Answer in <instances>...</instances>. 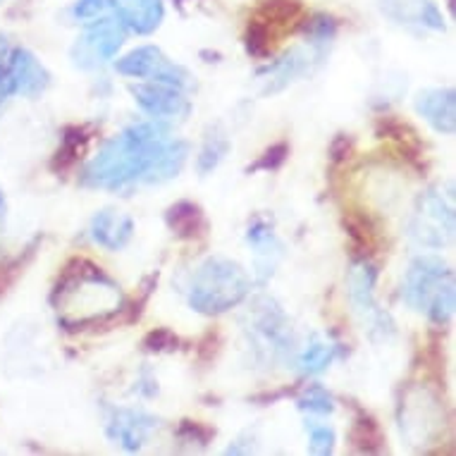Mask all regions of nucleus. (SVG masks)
<instances>
[{"label": "nucleus", "instance_id": "21", "mask_svg": "<svg viewBox=\"0 0 456 456\" xmlns=\"http://www.w3.org/2000/svg\"><path fill=\"white\" fill-rule=\"evenodd\" d=\"M91 139V132L86 127H68L62 132V142H61V149L53 158V170L55 173H65L69 170L72 165L79 160V156L84 153L86 149V143Z\"/></svg>", "mask_w": 456, "mask_h": 456}, {"label": "nucleus", "instance_id": "26", "mask_svg": "<svg viewBox=\"0 0 456 456\" xmlns=\"http://www.w3.org/2000/svg\"><path fill=\"white\" fill-rule=\"evenodd\" d=\"M308 452L314 456H328L335 452V430L325 423L308 420Z\"/></svg>", "mask_w": 456, "mask_h": 456}, {"label": "nucleus", "instance_id": "14", "mask_svg": "<svg viewBox=\"0 0 456 456\" xmlns=\"http://www.w3.org/2000/svg\"><path fill=\"white\" fill-rule=\"evenodd\" d=\"M91 240L108 251H120L134 237V220L115 208L98 210L89 223Z\"/></svg>", "mask_w": 456, "mask_h": 456}, {"label": "nucleus", "instance_id": "25", "mask_svg": "<svg viewBox=\"0 0 456 456\" xmlns=\"http://www.w3.org/2000/svg\"><path fill=\"white\" fill-rule=\"evenodd\" d=\"M69 15L77 24H94L115 15V0H75Z\"/></svg>", "mask_w": 456, "mask_h": 456}, {"label": "nucleus", "instance_id": "8", "mask_svg": "<svg viewBox=\"0 0 456 456\" xmlns=\"http://www.w3.org/2000/svg\"><path fill=\"white\" fill-rule=\"evenodd\" d=\"M321 58L322 53H318L311 45L308 48L297 45L292 51L284 53L282 58L268 62L265 68L256 72V84H258L261 96H275V94L289 89L294 82H299L301 77H306Z\"/></svg>", "mask_w": 456, "mask_h": 456}, {"label": "nucleus", "instance_id": "22", "mask_svg": "<svg viewBox=\"0 0 456 456\" xmlns=\"http://www.w3.org/2000/svg\"><path fill=\"white\" fill-rule=\"evenodd\" d=\"M297 406L311 416H328V413L335 411L337 402L322 385H306L301 389V395L297 396Z\"/></svg>", "mask_w": 456, "mask_h": 456}, {"label": "nucleus", "instance_id": "5", "mask_svg": "<svg viewBox=\"0 0 456 456\" xmlns=\"http://www.w3.org/2000/svg\"><path fill=\"white\" fill-rule=\"evenodd\" d=\"M248 349L261 363H275L292 354L294 337L282 306L270 297H258L244 318Z\"/></svg>", "mask_w": 456, "mask_h": 456}, {"label": "nucleus", "instance_id": "4", "mask_svg": "<svg viewBox=\"0 0 456 456\" xmlns=\"http://www.w3.org/2000/svg\"><path fill=\"white\" fill-rule=\"evenodd\" d=\"M454 230L456 220L452 187L449 191H444V187L435 184V187L420 191L413 203L411 216H409V224H406L409 240L420 248L440 251L452 244Z\"/></svg>", "mask_w": 456, "mask_h": 456}, {"label": "nucleus", "instance_id": "2", "mask_svg": "<svg viewBox=\"0 0 456 456\" xmlns=\"http://www.w3.org/2000/svg\"><path fill=\"white\" fill-rule=\"evenodd\" d=\"M402 299L435 325H449L454 318V273L437 256L413 258L404 273Z\"/></svg>", "mask_w": 456, "mask_h": 456}, {"label": "nucleus", "instance_id": "6", "mask_svg": "<svg viewBox=\"0 0 456 456\" xmlns=\"http://www.w3.org/2000/svg\"><path fill=\"white\" fill-rule=\"evenodd\" d=\"M375 284H378V270L366 256H361L349 265L346 273V294H349V304H352L354 314L363 325V332L370 337L375 345H385L389 342L396 332V325L392 315L380 308L375 299Z\"/></svg>", "mask_w": 456, "mask_h": 456}, {"label": "nucleus", "instance_id": "3", "mask_svg": "<svg viewBox=\"0 0 456 456\" xmlns=\"http://www.w3.org/2000/svg\"><path fill=\"white\" fill-rule=\"evenodd\" d=\"M251 292V277L237 261L210 256L196 268L189 282V306L201 315H220L232 311Z\"/></svg>", "mask_w": 456, "mask_h": 456}, {"label": "nucleus", "instance_id": "20", "mask_svg": "<svg viewBox=\"0 0 456 456\" xmlns=\"http://www.w3.org/2000/svg\"><path fill=\"white\" fill-rule=\"evenodd\" d=\"M230 149H232V143H230V134L224 132L223 125L208 127V132L203 136L201 149H199V156H196V170H199V175L206 177V175L213 173L217 165L227 158Z\"/></svg>", "mask_w": 456, "mask_h": 456}, {"label": "nucleus", "instance_id": "29", "mask_svg": "<svg viewBox=\"0 0 456 456\" xmlns=\"http://www.w3.org/2000/svg\"><path fill=\"white\" fill-rule=\"evenodd\" d=\"M180 345V339L170 332V330H153V332H149L146 335V339H143V346L149 349V352H170V349H175V346Z\"/></svg>", "mask_w": 456, "mask_h": 456}, {"label": "nucleus", "instance_id": "27", "mask_svg": "<svg viewBox=\"0 0 456 456\" xmlns=\"http://www.w3.org/2000/svg\"><path fill=\"white\" fill-rule=\"evenodd\" d=\"M289 156V146L287 143H275L270 149L263 151V156H258L254 165H248V173H275L284 165Z\"/></svg>", "mask_w": 456, "mask_h": 456}, {"label": "nucleus", "instance_id": "7", "mask_svg": "<svg viewBox=\"0 0 456 456\" xmlns=\"http://www.w3.org/2000/svg\"><path fill=\"white\" fill-rule=\"evenodd\" d=\"M127 29L118 17H105L94 24H86V31L69 48V58L79 69H96L110 62L125 44Z\"/></svg>", "mask_w": 456, "mask_h": 456}, {"label": "nucleus", "instance_id": "16", "mask_svg": "<svg viewBox=\"0 0 456 456\" xmlns=\"http://www.w3.org/2000/svg\"><path fill=\"white\" fill-rule=\"evenodd\" d=\"M342 354H345V346L339 342H335L332 337L315 332L297 354V366H299L301 375H318L328 370Z\"/></svg>", "mask_w": 456, "mask_h": 456}, {"label": "nucleus", "instance_id": "19", "mask_svg": "<svg viewBox=\"0 0 456 456\" xmlns=\"http://www.w3.org/2000/svg\"><path fill=\"white\" fill-rule=\"evenodd\" d=\"M163 51L158 45H139L127 55H122L120 61L115 62V69L122 77H132V79H151L158 65L163 62Z\"/></svg>", "mask_w": 456, "mask_h": 456}, {"label": "nucleus", "instance_id": "9", "mask_svg": "<svg viewBox=\"0 0 456 456\" xmlns=\"http://www.w3.org/2000/svg\"><path fill=\"white\" fill-rule=\"evenodd\" d=\"M129 91H132L136 105L149 115L151 122H158L163 127L187 120V115L191 112V103L184 96V91L175 89V86L149 82L134 84V86H129Z\"/></svg>", "mask_w": 456, "mask_h": 456}, {"label": "nucleus", "instance_id": "1", "mask_svg": "<svg viewBox=\"0 0 456 456\" xmlns=\"http://www.w3.org/2000/svg\"><path fill=\"white\" fill-rule=\"evenodd\" d=\"M167 142V127L158 122L129 125L101 146L82 170V184L89 189H122L143 184V177Z\"/></svg>", "mask_w": 456, "mask_h": 456}, {"label": "nucleus", "instance_id": "31", "mask_svg": "<svg viewBox=\"0 0 456 456\" xmlns=\"http://www.w3.org/2000/svg\"><path fill=\"white\" fill-rule=\"evenodd\" d=\"M24 268L22 258H17V261H10L5 265H0V294L5 292V287L12 284V280L17 277V273Z\"/></svg>", "mask_w": 456, "mask_h": 456}, {"label": "nucleus", "instance_id": "30", "mask_svg": "<svg viewBox=\"0 0 456 456\" xmlns=\"http://www.w3.org/2000/svg\"><path fill=\"white\" fill-rule=\"evenodd\" d=\"M419 22L423 24V27H428V29H435V31L444 29V20H442V12L437 10V5H435V3H430V0H423V3H420Z\"/></svg>", "mask_w": 456, "mask_h": 456}, {"label": "nucleus", "instance_id": "11", "mask_svg": "<svg viewBox=\"0 0 456 456\" xmlns=\"http://www.w3.org/2000/svg\"><path fill=\"white\" fill-rule=\"evenodd\" d=\"M247 241L251 251H254V273L256 280L265 284L270 277L275 275L277 265L284 256V244L277 237L275 227L265 220V217L256 216L248 223Z\"/></svg>", "mask_w": 456, "mask_h": 456}, {"label": "nucleus", "instance_id": "32", "mask_svg": "<svg viewBox=\"0 0 456 456\" xmlns=\"http://www.w3.org/2000/svg\"><path fill=\"white\" fill-rule=\"evenodd\" d=\"M5 220H8V199H5V191L0 189V232L5 230Z\"/></svg>", "mask_w": 456, "mask_h": 456}, {"label": "nucleus", "instance_id": "33", "mask_svg": "<svg viewBox=\"0 0 456 456\" xmlns=\"http://www.w3.org/2000/svg\"><path fill=\"white\" fill-rule=\"evenodd\" d=\"M5 55H8V44H5V38L0 37V65L5 61Z\"/></svg>", "mask_w": 456, "mask_h": 456}, {"label": "nucleus", "instance_id": "23", "mask_svg": "<svg viewBox=\"0 0 456 456\" xmlns=\"http://www.w3.org/2000/svg\"><path fill=\"white\" fill-rule=\"evenodd\" d=\"M304 31H306L308 45L325 55L328 45L332 44V41H335V37H337L335 17L314 15L311 20H306V24H304Z\"/></svg>", "mask_w": 456, "mask_h": 456}, {"label": "nucleus", "instance_id": "10", "mask_svg": "<svg viewBox=\"0 0 456 456\" xmlns=\"http://www.w3.org/2000/svg\"><path fill=\"white\" fill-rule=\"evenodd\" d=\"M158 428V419L142 409L110 406L105 419V435L112 444H120L125 452H139Z\"/></svg>", "mask_w": 456, "mask_h": 456}, {"label": "nucleus", "instance_id": "18", "mask_svg": "<svg viewBox=\"0 0 456 456\" xmlns=\"http://www.w3.org/2000/svg\"><path fill=\"white\" fill-rule=\"evenodd\" d=\"M165 224L180 240H196L206 230V216L194 201H177L165 210Z\"/></svg>", "mask_w": 456, "mask_h": 456}, {"label": "nucleus", "instance_id": "15", "mask_svg": "<svg viewBox=\"0 0 456 456\" xmlns=\"http://www.w3.org/2000/svg\"><path fill=\"white\" fill-rule=\"evenodd\" d=\"M115 17L132 34L146 37L163 24V0H115Z\"/></svg>", "mask_w": 456, "mask_h": 456}, {"label": "nucleus", "instance_id": "34", "mask_svg": "<svg viewBox=\"0 0 456 456\" xmlns=\"http://www.w3.org/2000/svg\"><path fill=\"white\" fill-rule=\"evenodd\" d=\"M3 3H5V0H0V5H3Z\"/></svg>", "mask_w": 456, "mask_h": 456}, {"label": "nucleus", "instance_id": "13", "mask_svg": "<svg viewBox=\"0 0 456 456\" xmlns=\"http://www.w3.org/2000/svg\"><path fill=\"white\" fill-rule=\"evenodd\" d=\"M416 112L437 134L452 136L456 129V91L452 86L420 91L416 98Z\"/></svg>", "mask_w": 456, "mask_h": 456}, {"label": "nucleus", "instance_id": "24", "mask_svg": "<svg viewBox=\"0 0 456 456\" xmlns=\"http://www.w3.org/2000/svg\"><path fill=\"white\" fill-rule=\"evenodd\" d=\"M352 442L359 452H380L382 433L378 423L370 416H366V413H361L359 419L354 420Z\"/></svg>", "mask_w": 456, "mask_h": 456}, {"label": "nucleus", "instance_id": "28", "mask_svg": "<svg viewBox=\"0 0 456 456\" xmlns=\"http://www.w3.org/2000/svg\"><path fill=\"white\" fill-rule=\"evenodd\" d=\"M177 437L182 440V444H191V447L199 444V447H206L210 437H213V430L201 426V423H196V420H184L180 426V430H177Z\"/></svg>", "mask_w": 456, "mask_h": 456}, {"label": "nucleus", "instance_id": "12", "mask_svg": "<svg viewBox=\"0 0 456 456\" xmlns=\"http://www.w3.org/2000/svg\"><path fill=\"white\" fill-rule=\"evenodd\" d=\"M5 69H8L15 96L37 98L51 86V72L27 48H12V51H8Z\"/></svg>", "mask_w": 456, "mask_h": 456}, {"label": "nucleus", "instance_id": "17", "mask_svg": "<svg viewBox=\"0 0 456 456\" xmlns=\"http://www.w3.org/2000/svg\"><path fill=\"white\" fill-rule=\"evenodd\" d=\"M189 158V143L182 139H167L163 151L151 165V170L143 177V184H163L182 173V167Z\"/></svg>", "mask_w": 456, "mask_h": 456}]
</instances>
